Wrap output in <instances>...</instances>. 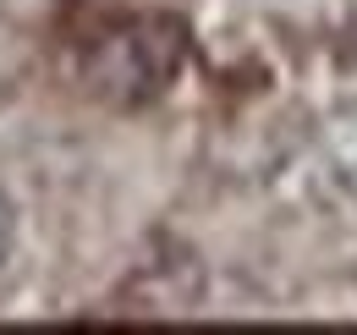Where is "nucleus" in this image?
Listing matches in <instances>:
<instances>
[{
	"instance_id": "nucleus-1",
	"label": "nucleus",
	"mask_w": 357,
	"mask_h": 335,
	"mask_svg": "<svg viewBox=\"0 0 357 335\" xmlns=\"http://www.w3.org/2000/svg\"><path fill=\"white\" fill-rule=\"evenodd\" d=\"M319 165L330 176V187L357 204V105H341L324 121V132H319Z\"/></svg>"
},
{
	"instance_id": "nucleus-2",
	"label": "nucleus",
	"mask_w": 357,
	"mask_h": 335,
	"mask_svg": "<svg viewBox=\"0 0 357 335\" xmlns=\"http://www.w3.org/2000/svg\"><path fill=\"white\" fill-rule=\"evenodd\" d=\"M11 242H17V214H11V198L0 193V269L11 258Z\"/></svg>"
}]
</instances>
